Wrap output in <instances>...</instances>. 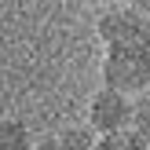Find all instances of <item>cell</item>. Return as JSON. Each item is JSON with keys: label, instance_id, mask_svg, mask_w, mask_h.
Masks as SVG:
<instances>
[{"label": "cell", "instance_id": "1", "mask_svg": "<svg viewBox=\"0 0 150 150\" xmlns=\"http://www.w3.org/2000/svg\"><path fill=\"white\" fill-rule=\"evenodd\" d=\"M103 84L117 88V92H128V95H136L143 84H150V33L106 44Z\"/></svg>", "mask_w": 150, "mask_h": 150}, {"label": "cell", "instance_id": "2", "mask_svg": "<svg viewBox=\"0 0 150 150\" xmlns=\"http://www.w3.org/2000/svg\"><path fill=\"white\" fill-rule=\"evenodd\" d=\"M121 125H132V95L103 84L88 103V128L99 136V132L121 128Z\"/></svg>", "mask_w": 150, "mask_h": 150}, {"label": "cell", "instance_id": "3", "mask_svg": "<svg viewBox=\"0 0 150 150\" xmlns=\"http://www.w3.org/2000/svg\"><path fill=\"white\" fill-rule=\"evenodd\" d=\"M95 29H99L103 44H110V40H128V37L150 33V18H146V15H139L128 0H121V4H106V7H103Z\"/></svg>", "mask_w": 150, "mask_h": 150}, {"label": "cell", "instance_id": "4", "mask_svg": "<svg viewBox=\"0 0 150 150\" xmlns=\"http://www.w3.org/2000/svg\"><path fill=\"white\" fill-rule=\"evenodd\" d=\"M95 146H103V150H143V146H150V139L136 125H121V128L99 132L95 136Z\"/></svg>", "mask_w": 150, "mask_h": 150}, {"label": "cell", "instance_id": "5", "mask_svg": "<svg viewBox=\"0 0 150 150\" xmlns=\"http://www.w3.org/2000/svg\"><path fill=\"white\" fill-rule=\"evenodd\" d=\"M40 146H59V150H92L95 146V132L92 128H66L59 136L40 139Z\"/></svg>", "mask_w": 150, "mask_h": 150}, {"label": "cell", "instance_id": "6", "mask_svg": "<svg viewBox=\"0 0 150 150\" xmlns=\"http://www.w3.org/2000/svg\"><path fill=\"white\" fill-rule=\"evenodd\" d=\"M132 125L150 139V84H143L132 95Z\"/></svg>", "mask_w": 150, "mask_h": 150}, {"label": "cell", "instance_id": "7", "mask_svg": "<svg viewBox=\"0 0 150 150\" xmlns=\"http://www.w3.org/2000/svg\"><path fill=\"white\" fill-rule=\"evenodd\" d=\"M128 4H132V7H136V11H139V15H146V18H150V0H128Z\"/></svg>", "mask_w": 150, "mask_h": 150}, {"label": "cell", "instance_id": "8", "mask_svg": "<svg viewBox=\"0 0 150 150\" xmlns=\"http://www.w3.org/2000/svg\"><path fill=\"white\" fill-rule=\"evenodd\" d=\"M92 4H103V7H106V4H121V0H92Z\"/></svg>", "mask_w": 150, "mask_h": 150}]
</instances>
